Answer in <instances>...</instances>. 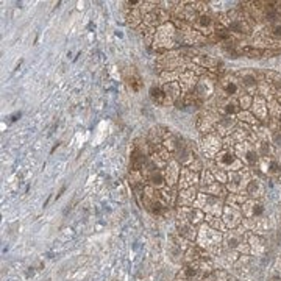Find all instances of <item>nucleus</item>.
Here are the masks:
<instances>
[{
    "label": "nucleus",
    "mask_w": 281,
    "mask_h": 281,
    "mask_svg": "<svg viewBox=\"0 0 281 281\" xmlns=\"http://www.w3.org/2000/svg\"><path fill=\"white\" fill-rule=\"evenodd\" d=\"M153 47L158 52H170V50H177L178 47V36H177V27L167 22L164 25H161L155 31V38H153Z\"/></svg>",
    "instance_id": "f257e3e1"
},
{
    "label": "nucleus",
    "mask_w": 281,
    "mask_h": 281,
    "mask_svg": "<svg viewBox=\"0 0 281 281\" xmlns=\"http://www.w3.org/2000/svg\"><path fill=\"white\" fill-rule=\"evenodd\" d=\"M222 234L220 231L211 228L208 223H203L197 234V245L203 248L208 255H219L220 253V244H222Z\"/></svg>",
    "instance_id": "f03ea898"
},
{
    "label": "nucleus",
    "mask_w": 281,
    "mask_h": 281,
    "mask_svg": "<svg viewBox=\"0 0 281 281\" xmlns=\"http://www.w3.org/2000/svg\"><path fill=\"white\" fill-rule=\"evenodd\" d=\"M194 207L202 210L207 215H215V217H219L220 212L223 211L222 202L217 197L210 196V194H205V192H199Z\"/></svg>",
    "instance_id": "7ed1b4c3"
},
{
    "label": "nucleus",
    "mask_w": 281,
    "mask_h": 281,
    "mask_svg": "<svg viewBox=\"0 0 281 281\" xmlns=\"http://www.w3.org/2000/svg\"><path fill=\"white\" fill-rule=\"evenodd\" d=\"M245 230H233V231H228L225 233L223 236V242H225V247L228 248V250H233V252H248V247L245 242Z\"/></svg>",
    "instance_id": "20e7f679"
},
{
    "label": "nucleus",
    "mask_w": 281,
    "mask_h": 281,
    "mask_svg": "<svg viewBox=\"0 0 281 281\" xmlns=\"http://www.w3.org/2000/svg\"><path fill=\"white\" fill-rule=\"evenodd\" d=\"M205 215L207 214L196 207H178L177 208V220H180L183 223L194 225V226L202 223L205 220Z\"/></svg>",
    "instance_id": "39448f33"
},
{
    "label": "nucleus",
    "mask_w": 281,
    "mask_h": 281,
    "mask_svg": "<svg viewBox=\"0 0 281 281\" xmlns=\"http://www.w3.org/2000/svg\"><path fill=\"white\" fill-rule=\"evenodd\" d=\"M234 153H236L237 158H241L244 163H247L248 166H258L259 159H261V156H259L256 147H253L250 142H239V144H236Z\"/></svg>",
    "instance_id": "423d86ee"
},
{
    "label": "nucleus",
    "mask_w": 281,
    "mask_h": 281,
    "mask_svg": "<svg viewBox=\"0 0 281 281\" xmlns=\"http://www.w3.org/2000/svg\"><path fill=\"white\" fill-rule=\"evenodd\" d=\"M215 163H217L219 167L225 169V170H241L244 169L242 161L236 156L234 150H222V152L217 153L215 156Z\"/></svg>",
    "instance_id": "0eeeda50"
},
{
    "label": "nucleus",
    "mask_w": 281,
    "mask_h": 281,
    "mask_svg": "<svg viewBox=\"0 0 281 281\" xmlns=\"http://www.w3.org/2000/svg\"><path fill=\"white\" fill-rule=\"evenodd\" d=\"M248 183H250V180H248V172L241 169V170L230 172L226 186H228V189L233 194H241V192H244V189H247Z\"/></svg>",
    "instance_id": "6e6552de"
},
{
    "label": "nucleus",
    "mask_w": 281,
    "mask_h": 281,
    "mask_svg": "<svg viewBox=\"0 0 281 281\" xmlns=\"http://www.w3.org/2000/svg\"><path fill=\"white\" fill-rule=\"evenodd\" d=\"M172 159H174L172 158V153L166 147L150 144V161H152L156 169H161V170L166 169Z\"/></svg>",
    "instance_id": "1a4fd4ad"
},
{
    "label": "nucleus",
    "mask_w": 281,
    "mask_h": 281,
    "mask_svg": "<svg viewBox=\"0 0 281 281\" xmlns=\"http://www.w3.org/2000/svg\"><path fill=\"white\" fill-rule=\"evenodd\" d=\"M192 27L196 28L199 33H202L203 36L205 35H208V36H211L215 30H217L220 25L215 22V19H214V16H211V14H202V16H199L197 19H196V22L192 24Z\"/></svg>",
    "instance_id": "9d476101"
},
{
    "label": "nucleus",
    "mask_w": 281,
    "mask_h": 281,
    "mask_svg": "<svg viewBox=\"0 0 281 281\" xmlns=\"http://www.w3.org/2000/svg\"><path fill=\"white\" fill-rule=\"evenodd\" d=\"M172 156H174V159L177 161L178 164H183V166H186V167H189L194 163V159H196V156H194L192 147L189 144H186L183 139L180 140V144L175 148V152L172 153Z\"/></svg>",
    "instance_id": "9b49d317"
},
{
    "label": "nucleus",
    "mask_w": 281,
    "mask_h": 281,
    "mask_svg": "<svg viewBox=\"0 0 281 281\" xmlns=\"http://www.w3.org/2000/svg\"><path fill=\"white\" fill-rule=\"evenodd\" d=\"M214 80L215 78L211 77V75H208V72H207V75H203V77L199 78V83L196 86V89H194L192 92L196 94L200 100L205 102L214 94Z\"/></svg>",
    "instance_id": "f8f14e48"
},
{
    "label": "nucleus",
    "mask_w": 281,
    "mask_h": 281,
    "mask_svg": "<svg viewBox=\"0 0 281 281\" xmlns=\"http://www.w3.org/2000/svg\"><path fill=\"white\" fill-rule=\"evenodd\" d=\"M202 148L207 153V156H217L222 148V139L215 133H208L202 139Z\"/></svg>",
    "instance_id": "ddd939ff"
},
{
    "label": "nucleus",
    "mask_w": 281,
    "mask_h": 281,
    "mask_svg": "<svg viewBox=\"0 0 281 281\" xmlns=\"http://www.w3.org/2000/svg\"><path fill=\"white\" fill-rule=\"evenodd\" d=\"M237 80H239L242 89L247 91V94H256L258 86H259V80H258V73L252 72V70H242L236 75Z\"/></svg>",
    "instance_id": "4468645a"
},
{
    "label": "nucleus",
    "mask_w": 281,
    "mask_h": 281,
    "mask_svg": "<svg viewBox=\"0 0 281 281\" xmlns=\"http://www.w3.org/2000/svg\"><path fill=\"white\" fill-rule=\"evenodd\" d=\"M242 211L233 207V205H228V207H223V215H222V222L225 223L226 228H236L237 225L242 220Z\"/></svg>",
    "instance_id": "2eb2a0df"
},
{
    "label": "nucleus",
    "mask_w": 281,
    "mask_h": 281,
    "mask_svg": "<svg viewBox=\"0 0 281 281\" xmlns=\"http://www.w3.org/2000/svg\"><path fill=\"white\" fill-rule=\"evenodd\" d=\"M220 91L222 94H225L226 97H237L241 95V91H242V86L237 80V77H225L222 78L220 81Z\"/></svg>",
    "instance_id": "dca6fc26"
},
{
    "label": "nucleus",
    "mask_w": 281,
    "mask_h": 281,
    "mask_svg": "<svg viewBox=\"0 0 281 281\" xmlns=\"http://www.w3.org/2000/svg\"><path fill=\"white\" fill-rule=\"evenodd\" d=\"M219 119L220 117H217V114H214L212 111H207V113H202L200 116H199V119H197V127H199V130L202 133H211L212 130H214V127H215V124L219 122Z\"/></svg>",
    "instance_id": "f3484780"
},
{
    "label": "nucleus",
    "mask_w": 281,
    "mask_h": 281,
    "mask_svg": "<svg viewBox=\"0 0 281 281\" xmlns=\"http://www.w3.org/2000/svg\"><path fill=\"white\" fill-rule=\"evenodd\" d=\"M178 83H180V86H181L183 94H189V92H192L194 89H196V86H197V83H199V77H197L196 72L185 70V72H181Z\"/></svg>",
    "instance_id": "a211bd4d"
},
{
    "label": "nucleus",
    "mask_w": 281,
    "mask_h": 281,
    "mask_svg": "<svg viewBox=\"0 0 281 281\" xmlns=\"http://www.w3.org/2000/svg\"><path fill=\"white\" fill-rule=\"evenodd\" d=\"M197 183H200V178H199L197 172L191 170L189 167H183L181 169L180 180H178L180 191L181 189H188V188H194V185H197Z\"/></svg>",
    "instance_id": "6ab92c4d"
},
{
    "label": "nucleus",
    "mask_w": 281,
    "mask_h": 281,
    "mask_svg": "<svg viewBox=\"0 0 281 281\" xmlns=\"http://www.w3.org/2000/svg\"><path fill=\"white\" fill-rule=\"evenodd\" d=\"M180 166L175 159H172L170 163L167 164V167L164 169V177H166V185L167 188H175V185H178L180 180Z\"/></svg>",
    "instance_id": "aec40b11"
},
{
    "label": "nucleus",
    "mask_w": 281,
    "mask_h": 281,
    "mask_svg": "<svg viewBox=\"0 0 281 281\" xmlns=\"http://www.w3.org/2000/svg\"><path fill=\"white\" fill-rule=\"evenodd\" d=\"M236 125H237V119H234V116H225L220 117L219 122L215 124V132H217L219 136H228L230 133H233Z\"/></svg>",
    "instance_id": "412c9836"
},
{
    "label": "nucleus",
    "mask_w": 281,
    "mask_h": 281,
    "mask_svg": "<svg viewBox=\"0 0 281 281\" xmlns=\"http://www.w3.org/2000/svg\"><path fill=\"white\" fill-rule=\"evenodd\" d=\"M199 192L196 188H188L181 189L177 197V207H194V203L197 200Z\"/></svg>",
    "instance_id": "4be33fe9"
},
{
    "label": "nucleus",
    "mask_w": 281,
    "mask_h": 281,
    "mask_svg": "<svg viewBox=\"0 0 281 281\" xmlns=\"http://www.w3.org/2000/svg\"><path fill=\"white\" fill-rule=\"evenodd\" d=\"M145 180H147V185H148V186H152V188H155V189H158V191L167 188V185H166V177H164V170H161V169H153V170L150 172V174L145 177Z\"/></svg>",
    "instance_id": "5701e85b"
},
{
    "label": "nucleus",
    "mask_w": 281,
    "mask_h": 281,
    "mask_svg": "<svg viewBox=\"0 0 281 281\" xmlns=\"http://www.w3.org/2000/svg\"><path fill=\"white\" fill-rule=\"evenodd\" d=\"M217 106L219 110L225 114V116H234L239 113L241 106H239V102L234 100V99H230V97H226V99H222L217 102Z\"/></svg>",
    "instance_id": "b1692460"
},
{
    "label": "nucleus",
    "mask_w": 281,
    "mask_h": 281,
    "mask_svg": "<svg viewBox=\"0 0 281 281\" xmlns=\"http://www.w3.org/2000/svg\"><path fill=\"white\" fill-rule=\"evenodd\" d=\"M124 78H125V83L128 84V88L138 92L140 89V86H142V81H140V77H139V73L136 72V69L132 66V68H128L125 72H124Z\"/></svg>",
    "instance_id": "393cba45"
},
{
    "label": "nucleus",
    "mask_w": 281,
    "mask_h": 281,
    "mask_svg": "<svg viewBox=\"0 0 281 281\" xmlns=\"http://www.w3.org/2000/svg\"><path fill=\"white\" fill-rule=\"evenodd\" d=\"M177 233L180 236H183L185 239L194 242L197 241V234H199V230L196 228L194 225H189V223H183L180 220H177Z\"/></svg>",
    "instance_id": "a878e982"
},
{
    "label": "nucleus",
    "mask_w": 281,
    "mask_h": 281,
    "mask_svg": "<svg viewBox=\"0 0 281 281\" xmlns=\"http://www.w3.org/2000/svg\"><path fill=\"white\" fill-rule=\"evenodd\" d=\"M161 88H163V91H164V94L169 97V100L172 102V103H175L180 97L183 95V91H181V86H180V83L178 81H172V83H164L163 86H161Z\"/></svg>",
    "instance_id": "bb28decb"
},
{
    "label": "nucleus",
    "mask_w": 281,
    "mask_h": 281,
    "mask_svg": "<svg viewBox=\"0 0 281 281\" xmlns=\"http://www.w3.org/2000/svg\"><path fill=\"white\" fill-rule=\"evenodd\" d=\"M150 99L158 106H167L169 103H172L161 86H152V88H150Z\"/></svg>",
    "instance_id": "cd10ccee"
},
{
    "label": "nucleus",
    "mask_w": 281,
    "mask_h": 281,
    "mask_svg": "<svg viewBox=\"0 0 281 281\" xmlns=\"http://www.w3.org/2000/svg\"><path fill=\"white\" fill-rule=\"evenodd\" d=\"M142 20H144V16H142V13H140L139 6H133L127 11V22H128L130 27L139 28L140 25H142Z\"/></svg>",
    "instance_id": "c85d7f7f"
},
{
    "label": "nucleus",
    "mask_w": 281,
    "mask_h": 281,
    "mask_svg": "<svg viewBox=\"0 0 281 281\" xmlns=\"http://www.w3.org/2000/svg\"><path fill=\"white\" fill-rule=\"evenodd\" d=\"M253 106V113H255V117H259L261 121H266V117H267V106H266V102L263 97H255V100L252 103Z\"/></svg>",
    "instance_id": "c756f323"
},
{
    "label": "nucleus",
    "mask_w": 281,
    "mask_h": 281,
    "mask_svg": "<svg viewBox=\"0 0 281 281\" xmlns=\"http://www.w3.org/2000/svg\"><path fill=\"white\" fill-rule=\"evenodd\" d=\"M247 236H248V247H250L252 253H256V255L263 253L264 252V242H263L261 237L256 236V234H252V233H248Z\"/></svg>",
    "instance_id": "7c9ffc66"
},
{
    "label": "nucleus",
    "mask_w": 281,
    "mask_h": 281,
    "mask_svg": "<svg viewBox=\"0 0 281 281\" xmlns=\"http://www.w3.org/2000/svg\"><path fill=\"white\" fill-rule=\"evenodd\" d=\"M247 194H250L252 197H256V199L261 197L264 194L263 183L259 180H250V183H248V186H247Z\"/></svg>",
    "instance_id": "2f4dec72"
},
{
    "label": "nucleus",
    "mask_w": 281,
    "mask_h": 281,
    "mask_svg": "<svg viewBox=\"0 0 281 281\" xmlns=\"http://www.w3.org/2000/svg\"><path fill=\"white\" fill-rule=\"evenodd\" d=\"M192 61L194 63H197V64H200V68H207V69H210V70H214V68L217 66V61H215L214 58H211V57H194L192 58Z\"/></svg>",
    "instance_id": "473e14b6"
},
{
    "label": "nucleus",
    "mask_w": 281,
    "mask_h": 281,
    "mask_svg": "<svg viewBox=\"0 0 281 281\" xmlns=\"http://www.w3.org/2000/svg\"><path fill=\"white\" fill-rule=\"evenodd\" d=\"M228 280H230V277L225 270L215 269V270H212V272H210L202 281H228Z\"/></svg>",
    "instance_id": "72a5a7b5"
},
{
    "label": "nucleus",
    "mask_w": 281,
    "mask_h": 281,
    "mask_svg": "<svg viewBox=\"0 0 281 281\" xmlns=\"http://www.w3.org/2000/svg\"><path fill=\"white\" fill-rule=\"evenodd\" d=\"M203 192L205 194H210V196H214V197H222L223 194H225V189L219 185V181H215V183H212V185H210V186H205L203 188Z\"/></svg>",
    "instance_id": "f704fd0d"
},
{
    "label": "nucleus",
    "mask_w": 281,
    "mask_h": 281,
    "mask_svg": "<svg viewBox=\"0 0 281 281\" xmlns=\"http://www.w3.org/2000/svg\"><path fill=\"white\" fill-rule=\"evenodd\" d=\"M205 220H207V223L214 230H217V231H225L226 230L225 223L219 217H215V215H205Z\"/></svg>",
    "instance_id": "c9c22d12"
},
{
    "label": "nucleus",
    "mask_w": 281,
    "mask_h": 281,
    "mask_svg": "<svg viewBox=\"0 0 281 281\" xmlns=\"http://www.w3.org/2000/svg\"><path fill=\"white\" fill-rule=\"evenodd\" d=\"M180 75L181 72L180 70H169V72H161V81L164 83H172V81H178L180 80Z\"/></svg>",
    "instance_id": "e433bc0d"
},
{
    "label": "nucleus",
    "mask_w": 281,
    "mask_h": 281,
    "mask_svg": "<svg viewBox=\"0 0 281 281\" xmlns=\"http://www.w3.org/2000/svg\"><path fill=\"white\" fill-rule=\"evenodd\" d=\"M212 183H215L214 175L211 174L210 170H203V172H202V180H200V185H202V188H205V186H210V185H212Z\"/></svg>",
    "instance_id": "4c0bfd02"
},
{
    "label": "nucleus",
    "mask_w": 281,
    "mask_h": 281,
    "mask_svg": "<svg viewBox=\"0 0 281 281\" xmlns=\"http://www.w3.org/2000/svg\"><path fill=\"white\" fill-rule=\"evenodd\" d=\"M222 167H212V169H210V172L214 175V178H215V181L219 180V183H226V180H228V177H226L223 172L220 170Z\"/></svg>",
    "instance_id": "58836bf2"
},
{
    "label": "nucleus",
    "mask_w": 281,
    "mask_h": 281,
    "mask_svg": "<svg viewBox=\"0 0 281 281\" xmlns=\"http://www.w3.org/2000/svg\"><path fill=\"white\" fill-rule=\"evenodd\" d=\"M239 119H241L242 122H247V124H258V119H255V116H253V114L247 113V111L239 113Z\"/></svg>",
    "instance_id": "ea45409f"
},
{
    "label": "nucleus",
    "mask_w": 281,
    "mask_h": 281,
    "mask_svg": "<svg viewBox=\"0 0 281 281\" xmlns=\"http://www.w3.org/2000/svg\"><path fill=\"white\" fill-rule=\"evenodd\" d=\"M239 106H241V110H247L248 106H252V103H253V100H252V97L250 95H241L239 97Z\"/></svg>",
    "instance_id": "a19ab883"
},
{
    "label": "nucleus",
    "mask_w": 281,
    "mask_h": 281,
    "mask_svg": "<svg viewBox=\"0 0 281 281\" xmlns=\"http://www.w3.org/2000/svg\"><path fill=\"white\" fill-rule=\"evenodd\" d=\"M278 178H280V181H281V170H280V174H278Z\"/></svg>",
    "instance_id": "79ce46f5"
},
{
    "label": "nucleus",
    "mask_w": 281,
    "mask_h": 281,
    "mask_svg": "<svg viewBox=\"0 0 281 281\" xmlns=\"http://www.w3.org/2000/svg\"><path fill=\"white\" fill-rule=\"evenodd\" d=\"M175 281H183V280H177V278H175Z\"/></svg>",
    "instance_id": "37998d69"
},
{
    "label": "nucleus",
    "mask_w": 281,
    "mask_h": 281,
    "mask_svg": "<svg viewBox=\"0 0 281 281\" xmlns=\"http://www.w3.org/2000/svg\"><path fill=\"white\" fill-rule=\"evenodd\" d=\"M228 281H236V280H228Z\"/></svg>",
    "instance_id": "c03bdc74"
}]
</instances>
